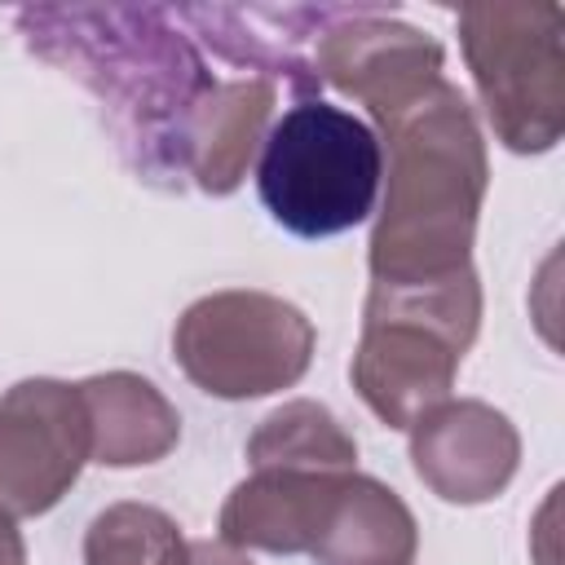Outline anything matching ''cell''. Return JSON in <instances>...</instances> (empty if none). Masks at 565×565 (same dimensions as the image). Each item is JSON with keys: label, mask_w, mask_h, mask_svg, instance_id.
Returning a JSON list of instances; mask_svg holds the SVG:
<instances>
[{"label": "cell", "mask_w": 565, "mask_h": 565, "mask_svg": "<svg viewBox=\"0 0 565 565\" xmlns=\"http://www.w3.org/2000/svg\"><path fill=\"white\" fill-rule=\"evenodd\" d=\"M185 565H252L238 547H230V543H212V539H194L190 543V561Z\"/></svg>", "instance_id": "17"}, {"label": "cell", "mask_w": 565, "mask_h": 565, "mask_svg": "<svg viewBox=\"0 0 565 565\" xmlns=\"http://www.w3.org/2000/svg\"><path fill=\"white\" fill-rule=\"evenodd\" d=\"M44 62L106 110L124 163L163 190L185 185V137L216 88L207 62L163 4H26L13 13Z\"/></svg>", "instance_id": "1"}, {"label": "cell", "mask_w": 565, "mask_h": 565, "mask_svg": "<svg viewBox=\"0 0 565 565\" xmlns=\"http://www.w3.org/2000/svg\"><path fill=\"white\" fill-rule=\"evenodd\" d=\"M565 13L552 0L459 9V44L494 137L512 154H543L565 132Z\"/></svg>", "instance_id": "5"}, {"label": "cell", "mask_w": 565, "mask_h": 565, "mask_svg": "<svg viewBox=\"0 0 565 565\" xmlns=\"http://www.w3.org/2000/svg\"><path fill=\"white\" fill-rule=\"evenodd\" d=\"M344 13V4H181L172 9L177 22H190L221 57L256 71V79H269L278 88L291 84L300 102L322 88L313 71V44L318 35Z\"/></svg>", "instance_id": "10"}, {"label": "cell", "mask_w": 565, "mask_h": 565, "mask_svg": "<svg viewBox=\"0 0 565 565\" xmlns=\"http://www.w3.org/2000/svg\"><path fill=\"white\" fill-rule=\"evenodd\" d=\"M380 132L388 172L366 252L371 282H441L472 269L490 163L468 97L441 79Z\"/></svg>", "instance_id": "2"}, {"label": "cell", "mask_w": 565, "mask_h": 565, "mask_svg": "<svg viewBox=\"0 0 565 565\" xmlns=\"http://www.w3.org/2000/svg\"><path fill=\"white\" fill-rule=\"evenodd\" d=\"M0 565H26V543H22V530L18 521L0 508Z\"/></svg>", "instance_id": "18"}, {"label": "cell", "mask_w": 565, "mask_h": 565, "mask_svg": "<svg viewBox=\"0 0 565 565\" xmlns=\"http://www.w3.org/2000/svg\"><path fill=\"white\" fill-rule=\"evenodd\" d=\"M278 88L269 79H221L190 119L185 137V181L203 194H234L265 141Z\"/></svg>", "instance_id": "12"}, {"label": "cell", "mask_w": 565, "mask_h": 565, "mask_svg": "<svg viewBox=\"0 0 565 565\" xmlns=\"http://www.w3.org/2000/svg\"><path fill=\"white\" fill-rule=\"evenodd\" d=\"M190 539L150 503H110L88 521L84 565H185Z\"/></svg>", "instance_id": "16"}, {"label": "cell", "mask_w": 565, "mask_h": 565, "mask_svg": "<svg viewBox=\"0 0 565 565\" xmlns=\"http://www.w3.org/2000/svg\"><path fill=\"white\" fill-rule=\"evenodd\" d=\"M384 141L366 119L322 97L296 102L260 141L256 190L296 238H331L375 212Z\"/></svg>", "instance_id": "4"}, {"label": "cell", "mask_w": 565, "mask_h": 565, "mask_svg": "<svg viewBox=\"0 0 565 565\" xmlns=\"http://www.w3.org/2000/svg\"><path fill=\"white\" fill-rule=\"evenodd\" d=\"M441 62L433 35L366 4H344L313 44L318 79L362 102L380 128L441 84Z\"/></svg>", "instance_id": "8"}, {"label": "cell", "mask_w": 565, "mask_h": 565, "mask_svg": "<svg viewBox=\"0 0 565 565\" xmlns=\"http://www.w3.org/2000/svg\"><path fill=\"white\" fill-rule=\"evenodd\" d=\"M313 344V322L269 291H212L194 300L172 331L185 380L221 402L291 388L309 371Z\"/></svg>", "instance_id": "6"}, {"label": "cell", "mask_w": 565, "mask_h": 565, "mask_svg": "<svg viewBox=\"0 0 565 565\" xmlns=\"http://www.w3.org/2000/svg\"><path fill=\"white\" fill-rule=\"evenodd\" d=\"M411 468L446 503L472 508L508 490L521 463L516 424L490 402L459 397L419 415L411 428Z\"/></svg>", "instance_id": "9"}, {"label": "cell", "mask_w": 565, "mask_h": 565, "mask_svg": "<svg viewBox=\"0 0 565 565\" xmlns=\"http://www.w3.org/2000/svg\"><path fill=\"white\" fill-rule=\"evenodd\" d=\"M252 468H305V472H353L358 441L349 428L313 397L282 402L247 437Z\"/></svg>", "instance_id": "15"}, {"label": "cell", "mask_w": 565, "mask_h": 565, "mask_svg": "<svg viewBox=\"0 0 565 565\" xmlns=\"http://www.w3.org/2000/svg\"><path fill=\"white\" fill-rule=\"evenodd\" d=\"M93 459V428L79 384L18 380L0 397V508L40 516L62 503Z\"/></svg>", "instance_id": "7"}, {"label": "cell", "mask_w": 565, "mask_h": 565, "mask_svg": "<svg viewBox=\"0 0 565 565\" xmlns=\"http://www.w3.org/2000/svg\"><path fill=\"white\" fill-rule=\"evenodd\" d=\"M88 428H93V463L106 468H141L159 463L181 441L177 406L132 371L88 375L79 384Z\"/></svg>", "instance_id": "13"}, {"label": "cell", "mask_w": 565, "mask_h": 565, "mask_svg": "<svg viewBox=\"0 0 565 565\" xmlns=\"http://www.w3.org/2000/svg\"><path fill=\"white\" fill-rule=\"evenodd\" d=\"M415 547L419 525L402 494L375 477L349 472L309 556L318 565H411Z\"/></svg>", "instance_id": "14"}, {"label": "cell", "mask_w": 565, "mask_h": 565, "mask_svg": "<svg viewBox=\"0 0 565 565\" xmlns=\"http://www.w3.org/2000/svg\"><path fill=\"white\" fill-rule=\"evenodd\" d=\"M349 472H305V468H252L225 508H221V543L238 552H309L344 490Z\"/></svg>", "instance_id": "11"}, {"label": "cell", "mask_w": 565, "mask_h": 565, "mask_svg": "<svg viewBox=\"0 0 565 565\" xmlns=\"http://www.w3.org/2000/svg\"><path fill=\"white\" fill-rule=\"evenodd\" d=\"M477 327L481 282L472 269L441 282H371L349 366L358 397L388 428H411L450 397Z\"/></svg>", "instance_id": "3"}]
</instances>
